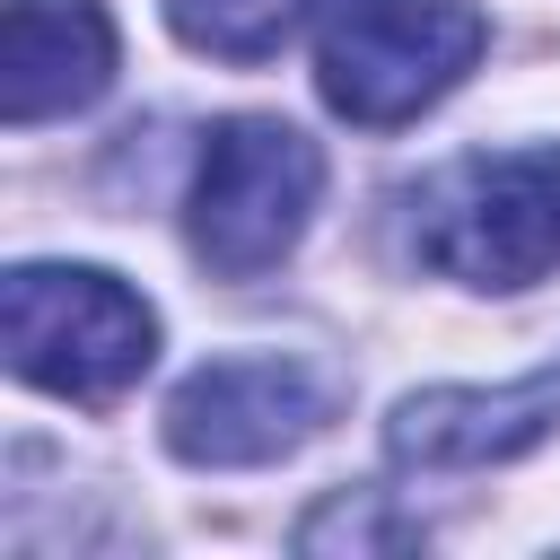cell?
<instances>
[{
    "mask_svg": "<svg viewBox=\"0 0 560 560\" xmlns=\"http://www.w3.org/2000/svg\"><path fill=\"white\" fill-rule=\"evenodd\" d=\"M166 18H175L184 44H201L219 61H262L306 18V0H166Z\"/></svg>",
    "mask_w": 560,
    "mask_h": 560,
    "instance_id": "ba28073f",
    "label": "cell"
},
{
    "mask_svg": "<svg viewBox=\"0 0 560 560\" xmlns=\"http://www.w3.org/2000/svg\"><path fill=\"white\" fill-rule=\"evenodd\" d=\"M324 192V158L298 122L280 114H236L210 131L201 149V184H192V254L219 280H262L298 236L306 210Z\"/></svg>",
    "mask_w": 560,
    "mask_h": 560,
    "instance_id": "277c9868",
    "label": "cell"
},
{
    "mask_svg": "<svg viewBox=\"0 0 560 560\" xmlns=\"http://www.w3.org/2000/svg\"><path fill=\"white\" fill-rule=\"evenodd\" d=\"M332 411V385L306 359H210L175 385L166 402V446L184 464H271L289 446H306Z\"/></svg>",
    "mask_w": 560,
    "mask_h": 560,
    "instance_id": "5b68a950",
    "label": "cell"
},
{
    "mask_svg": "<svg viewBox=\"0 0 560 560\" xmlns=\"http://www.w3.org/2000/svg\"><path fill=\"white\" fill-rule=\"evenodd\" d=\"M298 542H306V551H324V542H385V551H402V542H420V525L368 516V499H359V508H350V499H332L324 516H306V525H298Z\"/></svg>",
    "mask_w": 560,
    "mask_h": 560,
    "instance_id": "9c48e42d",
    "label": "cell"
},
{
    "mask_svg": "<svg viewBox=\"0 0 560 560\" xmlns=\"http://www.w3.org/2000/svg\"><path fill=\"white\" fill-rule=\"evenodd\" d=\"M158 359V315L114 271L18 262L9 271V368L61 402H114Z\"/></svg>",
    "mask_w": 560,
    "mask_h": 560,
    "instance_id": "3957f363",
    "label": "cell"
},
{
    "mask_svg": "<svg viewBox=\"0 0 560 560\" xmlns=\"http://www.w3.org/2000/svg\"><path fill=\"white\" fill-rule=\"evenodd\" d=\"M114 79V18L96 0H9L0 9V114L52 122L96 105Z\"/></svg>",
    "mask_w": 560,
    "mask_h": 560,
    "instance_id": "52a82bcc",
    "label": "cell"
},
{
    "mask_svg": "<svg viewBox=\"0 0 560 560\" xmlns=\"http://www.w3.org/2000/svg\"><path fill=\"white\" fill-rule=\"evenodd\" d=\"M411 254L464 289H525L560 262V149H472L411 192Z\"/></svg>",
    "mask_w": 560,
    "mask_h": 560,
    "instance_id": "6da1fadb",
    "label": "cell"
},
{
    "mask_svg": "<svg viewBox=\"0 0 560 560\" xmlns=\"http://www.w3.org/2000/svg\"><path fill=\"white\" fill-rule=\"evenodd\" d=\"M490 26L472 0H332L315 35V88L332 114L394 131L420 105H438L472 61Z\"/></svg>",
    "mask_w": 560,
    "mask_h": 560,
    "instance_id": "7a4b0ae2",
    "label": "cell"
},
{
    "mask_svg": "<svg viewBox=\"0 0 560 560\" xmlns=\"http://www.w3.org/2000/svg\"><path fill=\"white\" fill-rule=\"evenodd\" d=\"M560 429V359L481 394V385H438V394H411L394 420H385V455L402 472H464V464H508L525 446H542Z\"/></svg>",
    "mask_w": 560,
    "mask_h": 560,
    "instance_id": "8992f818",
    "label": "cell"
}]
</instances>
